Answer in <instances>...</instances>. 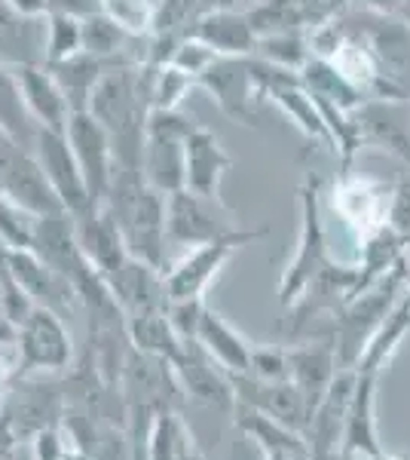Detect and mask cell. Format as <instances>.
<instances>
[{
	"mask_svg": "<svg viewBox=\"0 0 410 460\" xmlns=\"http://www.w3.org/2000/svg\"><path fill=\"white\" fill-rule=\"evenodd\" d=\"M337 372V350H334L331 338L310 341L303 347H288V381L307 396L312 408L322 402Z\"/></svg>",
	"mask_w": 410,
	"mask_h": 460,
	"instance_id": "obj_27",
	"label": "cell"
},
{
	"mask_svg": "<svg viewBox=\"0 0 410 460\" xmlns=\"http://www.w3.org/2000/svg\"><path fill=\"white\" fill-rule=\"evenodd\" d=\"M407 273H410V258L401 255L374 286H368L362 295H355L353 301H346L334 314L331 341H334V350H337L340 368H355L364 347L371 344V338L377 335L383 319L392 314V307L405 295Z\"/></svg>",
	"mask_w": 410,
	"mask_h": 460,
	"instance_id": "obj_2",
	"label": "cell"
},
{
	"mask_svg": "<svg viewBox=\"0 0 410 460\" xmlns=\"http://www.w3.org/2000/svg\"><path fill=\"white\" fill-rule=\"evenodd\" d=\"M196 86H203L212 95L223 117H230V120L240 126H249V129L257 126L260 105L266 99L260 93L257 74H255V56H245V58L218 56L199 74Z\"/></svg>",
	"mask_w": 410,
	"mask_h": 460,
	"instance_id": "obj_8",
	"label": "cell"
},
{
	"mask_svg": "<svg viewBox=\"0 0 410 460\" xmlns=\"http://www.w3.org/2000/svg\"><path fill=\"white\" fill-rule=\"evenodd\" d=\"M240 230L236 212L221 197H205L190 188H181L166 197V236L169 246L193 249L203 243Z\"/></svg>",
	"mask_w": 410,
	"mask_h": 460,
	"instance_id": "obj_7",
	"label": "cell"
},
{
	"mask_svg": "<svg viewBox=\"0 0 410 460\" xmlns=\"http://www.w3.org/2000/svg\"><path fill=\"white\" fill-rule=\"evenodd\" d=\"M74 230H77V243L83 249V255L92 261V267L104 279H110L126 264L129 249H126V240L120 227H117L114 215L104 206L74 218Z\"/></svg>",
	"mask_w": 410,
	"mask_h": 460,
	"instance_id": "obj_24",
	"label": "cell"
},
{
	"mask_svg": "<svg viewBox=\"0 0 410 460\" xmlns=\"http://www.w3.org/2000/svg\"><path fill=\"white\" fill-rule=\"evenodd\" d=\"M0 129L6 132V138H13L22 147H31L34 151L37 129L40 126L34 123V117L25 108L16 68H6V65H0Z\"/></svg>",
	"mask_w": 410,
	"mask_h": 460,
	"instance_id": "obj_34",
	"label": "cell"
},
{
	"mask_svg": "<svg viewBox=\"0 0 410 460\" xmlns=\"http://www.w3.org/2000/svg\"><path fill=\"white\" fill-rule=\"evenodd\" d=\"M110 292H114L120 310L129 316L138 314H153V310H169V288H166V277H162L160 267L141 261V258L129 255L126 264L114 277L108 279Z\"/></svg>",
	"mask_w": 410,
	"mask_h": 460,
	"instance_id": "obj_19",
	"label": "cell"
},
{
	"mask_svg": "<svg viewBox=\"0 0 410 460\" xmlns=\"http://www.w3.org/2000/svg\"><path fill=\"white\" fill-rule=\"evenodd\" d=\"M214 58H218V53H214L208 43H203L199 37H193V34H184L181 40L175 43V49H171L169 65H175V68L188 71L190 77L199 80V74H203L208 65L214 62Z\"/></svg>",
	"mask_w": 410,
	"mask_h": 460,
	"instance_id": "obj_43",
	"label": "cell"
},
{
	"mask_svg": "<svg viewBox=\"0 0 410 460\" xmlns=\"http://www.w3.org/2000/svg\"><path fill=\"white\" fill-rule=\"evenodd\" d=\"M203 13H208V0H156L151 37H184Z\"/></svg>",
	"mask_w": 410,
	"mask_h": 460,
	"instance_id": "obj_38",
	"label": "cell"
},
{
	"mask_svg": "<svg viewBox=\"0 0 410 460\" xmlns=\"http://www.w3.org/2000/svg\"><path fill=\"white\" fill-rule=\"evenodd\" d=\"M0 194L22 206L25 212L37 215V218L65 212L62 199L56 197L34 151L31 147H22L13 138L0 142Z\"/></svg>",
	"mask_w": 410,
	"mask_h": 460,
	"instance_id": "obj_11",
	"label": "cell"
},
{
	"mask_svg": "<svg viewBox=\"0 0 410 460\" xmlns=\"http://www.w3.org/2000/svg\"><path fill=\"white\" fill-rule=\"evenodd\" d=\"M264 236H266V227H257V230L240 227V230H233V234L221 236V240L188 249L175 264H169L166 270H162L169 298L171 301L203 298L205 288L212 286V279L223 270V264H227L240 249L251 246L255 240H264Z\"/></svg>",
	"mask_w": 410,
	"mask_h": 460,
	"instance_id": "obj_6",
	"label": "cell"
},
{
	"mask_svg": "<svg viewBox=\"0 0 410 460\" xmlns=\"http://www.w3.org/2000/svg\"><path fill=\"white\" fill-rule=\"evenodd\" d=\"M346 6H349V0H322V10H325L327 19L337 16V13H343Z\"/></svg>",
	"mask_w": 410,
	"mask_h": 460,
	"instance_id": "obj_53",
	"label": "cell"
},
{
	"mask_svg": "<svg viewBox=\"0 0 410 460\" xmlns=\"http://www.w3.org/2000/svg\"><path fill=\"white\" fill-rule=\"evenodd\" d=\"M31 451L34 460H65V451H68V442H65V429L52 427L43 429L31 439Z\"/></svg>",
	"mask_w": 410,
	"mask_h": 460,
	"instance_id": "obj_46",
	"label": "cell"
},
{
	"mask_svg": "<svg viewBox=\"0 0 410 460\" xmlns=\"http://www.w3.org/2000/svg\"><path fill=\"white\" fill-rule=\"evenodd\" d=\"M297 209H301V230H297L294 258L285 264L279 277V307L291 310L303 298L312 279L327 267V236L322 221V178L307 172L297 188Z\"/></svg>",
	"mask_w": 410,
	"mask_h": 460,
	"instance_id": "obj_3",
	"label": "cell"
},
{
	"mask_svg": "<svg viewBox=\"0 0 410 460\" xmlns=\"http://www.w3.org/2000/svg\"><path fill=\"white\" fill-rule=\"evenodd\" d=\"M34 227H37V215L25 212L22 206L0 194V249H10V252L31 249Z\"/></svg>",
	"mask_w": 410,
	"mask_h": 460,
	"instance_id": "obj_41",
	"label": "cell"
},
{
	"mask_svg": "<svg viewBox=\"0 0 410 460\" xmlns=\"http://www.w3.org/2000/svg\"><path fill=\"white\" fill-rule=\"evenodd\" d=\"M34 157L40 160L52 190H56V197L62 199L65 212H68L71 218H80V215L95 209L92 197H89V188H86V178L80 172L77 157H74L65 132L37 129Z\"/></svg>",
	"mask_w": 410,
	"mask_h": 460,
	"instance_id": "obj_14",
	"label": "cell"
},
{
	"mask_svg": "<svg viewBox=\"0 0 410 460\" xmlns=\"http://www.w3.org/2000/svg\"><path fill=\"white\" fill-rule=\"evenodd\" d=\"M242 0H208V10H240Z\"/></svg>",
	"mask_w": 410,
	"mask_h": 460,
	"instance_id": "obj_55",
	"label": "cell"
},
{
	"mask_svg": "<svg viewBox=\"0 0 410 460\" xmlns=\"http://www.w3.org/2000/svg\"><path fill=\"white\" fill-rule=\"evenodd\" d=\"M0 252H4L13 277H16L22 283V288L31 295V301L37 304V307H49L65 319L80 307L74 286L56 270V267H49L47 261H43L37 252H31V249H19V252L0 249Z\"/></svg>",
	"mask_w": 410,
	"mask_h": 460,
	"instance_id": "obj_17",
	"label": "cell"
},
{
	"mask_svg": "<svg viewBox=\"0 0 410 460\" xmlns=\"http://www.w3.org/2000/svg\"><path fill=\"white\" fill-rule=\"evenodd\" d=\"M230 381H233V393L240 405H251L275 418L279 424L297 429V433H307L312 405L288 377L285 381H260L255 375H230Z\"/></svg>",
	"mask_w": 410,
	"mask_h": 460,
	"instance_id": "obj_16",
	"label": "cell"
},
{
	"mask_svg": "<svg viewBox=\"0 0 410 460\" xmlns=\"http://www.w3.org/2000/svg\"><path fill=\"white\" fill-rule=\"evenodd\" d=\"M43 13L52 16V13H68V16H89V13L99 10V0H40Z\"/></svg>",
	"mask_w": 410,
	"mask_h": 460,
	"instance_id": "obj_49",
	"label": "cell"
},
{
	"mask_svg": "<svg viewBox=\"0 0 410 460\" xmlns=\"http://www.w3.org/2000/svg\"><path fill=\"white\" fill-rule=\"evenodd\" d=\"M196 341L205 347L208 356H214V359L221 362V368H227L230 375H249L255 344H251L245 335H240V329H233L218 310L205 307L203 319H199V329H196Z\"/></svg>",
	"mask_w": 410,
	"mask_h": 460,
	"instance_id": "obj_30",
	"label": "cell"
},
{
	"mask_svg": "<svg viewBox=\"0 0 410 460\" xmlns=\"http://www.w3.org/2000/svg\"><path fill=\"white\" fill-rule=\"evenodd\" d=\"M196 129V120L184 111H151L144 126L141 175L160 194H175L184 188V145Z\"/></svg>",
	"mask_w": 410,
	"mask_h": 460,
	"instance_id": "obj_4",
	"label": "cell"
},
{
	"mask_svg": "<svg viewBox=\"0 0 410 460\" xmlns=\"http://www.w3.org/2000/svg\"><path fill=\"white\" fill-rule=\"evenodd\" d=\"M123 62H135V58H95L89 53H80L68 58V62L47 65V68L56 74L58 86L65 89V95H68V102H71V111H86L89 95L99 86V80L114 68V65H123Z\"/></svg>",
	"mask_w": 410,
	"mask_h": 460,
	"instance_id": "obj_31",
	"label": "cell"
},
{
	"mask_svg": "<svg viewBox=\"0 0 410 460\" xmlns=\"http://www.w3.org/2000/svg\"><path fill=\"white\" fill-rule=\"evenodd\" d=\"M22 442H31L37 433L62 427L65 418V384L49 381L47 375H19L4 399Z\"/></svg>",
	"mask_w": 410,
	"mask_h": 460,
	"instance_id": "obj_12",
	"label": "cell"
},
{
	"mask_svg": "<svg viewBox=\"0 0 410 460\" xmlns=\"http://www.w3.org/2000/svg\"><path fill=\"white\" fill-rule=\"evenodd\" d=\"M101 206L114 215L129 255L166 270V194L151 188L135 169H114V181Z\"/></svg>",
	"mask_w": 410,
	"mask_h": 460,
	"instance_id": "obj_1",
	"label": "cell"
},
{
	"mask_svg": "<svg viewBox=\"0 0 410 460\" xmlns=\"http://www.w3.org/2000/svg\"><path fill=\"white\" fill-rule=\"evenodd\" d=\"M19 375H62L71 368L74 341L58 316L49 307H34L25 323L16 329Z\"/></svg>",
	"mask_w": 410,
	"mask_h": 460,
	"instance_id": "obj_9",
	"label": "cell"
},
{
	"mask_svg": "<svg viewBox=\"0 0 410 460\" xmlns=\"http://www.w3.org/2000/svg\"><path fill=\"white\" fill-rule=\"evenodd\" d=\"M120 396L126 411H181L184 405V387L178 381V372L162 356L141 353L129 344L120 372Z\"/></svg>",
	"mask_w": 410,
	"mask_h": 460,
	"instance_id": "obj_5",
	"label": "cell"
},
{
	"mask_svg": "<svg viewBox=\"0 0 410 460\" xmlns=\"http://www.w3.org/2000/svg\"><path fill=\"white\" fill-rule=\"evenodd\" d=\"M355 390V368H340L337 377L331 381V387L322 396V402L312 408L310 424H307V442L312 457L337 451L343 442V429H346L349 418V402H353Z\"/></svg>",
	"mask_w": 410,
	"mask_h": 460,
	"instance_id": "obj_20",
	"label": "cell"
},
{
	"mask_svg": "<svg viewBox=\"0 0 410 460\" xmlns=\"http://www.w3.org/2000/svg\"><path fill=\"white\" fill-rule=\"evenodd\" d=\"M407 108H410V99H407Z\"/></svg>",
	"mask_w": 410,
	"mask_h": 460,
	"instance_id": "obj_61",
	"label": "cell"
},
{
	"mask_svg": "<svg viewBox=\"0 0 410 460\" xmlns=\"http://www.w3.org/2000/svg\"><path fill=\"white\" fill-rule=\"evenodd\" d=\"M126 335H129V344L135 347V350L162 356V359H169V362H175L184 347V338L175 332L166 310L129 316L126 319Z\"/></svg>",
	"mask_w": 410,
	"mask_h": 460,
	"instance_id": "obj_32",
	"label": "cell"
},
{
	"mask_svg": "<svg viewBox=\"0 0 410 460\" xmlns=\"http://www.w3.org/2000/svg\"><path fill=\"white\" fill-rule=\"evenodd\" d=\"M65 460H95L92 455H86V451L74 448V445L68 442V451H65Z\"/></svg>",
	"mask_w": 410,
	"mask_h": 460,
	"instance_id": "obj_56",
	"label": "cell"
},
{
	"mask_svg": "<svg viewBox=\"0 0 410 460\" xmlns=\"http://www.w3.org/2000/svg\"><path fill=\"white\" fill-rule=\"evenodd\" d=\"M196 86V77H190L188 71L175 68V65H156L153 71V99L151 111H181L188 93Z\"/></svg>",
	"mask_w": 410,
	"mask_h": 460,
	"instance_id": "obj_40",
	"label": "cell"
},
{
	"mask_svg": "<svg viewBox=\"0 0 410 460\" xmlns=\"http://www.w3.org/2000/svg\"><path fill=\"white\" fill-rule=\"evenodd\" d=\"M405 295H407V298H410V273H407V286H405Z\"/></svg>",
	"mask_w": 410,
	"mask_h": 460,
	"instance_id": "obj_59",
	"label": "cell"
},
{
	"mask_svg": "<svg viewBox=\"0 0 410 460\" xmlns=\"http://www.w3.org/2000/svg\"><path fill=\"white\" fill-rule=\"evenodd\" d=\"M19 445H22L19 429H16V424H13V418H10V411L4 408V402H0V460L16 457Z\"/></svg>",
	"mask_w": 410,
	"mask_h": 460,
	"instance_id": "obj_48",
	"label": "cell"
},
{
	"mask_svg": "<svg viewBox=\"0 0 410 460\" xmlns=\"http://www.w3.org/2000/svg\"><path fill=\"white\" fill-rule=\"evenodd\" d=\"M255 58L273 65V68L301 74L303 65L312 58V43L310 34H275V37H260Z\"/></svg>",
	"mask_w": 410,
	"mask_h": 460,
	"instance_id": "obj_35",
	"label": "cell"
},
{
	"mask_svg": "<svg viewBox=\"0 0 410 460\" xmlns=\"http://www.w3.org/2000/svg\"><path fill=\"white\" fill-rule=\"evenodd\" d=\"M34 307H37V304L31 301V295H28L25 288H22L19 279L13 277L10 264H6L4 252H0V310H4L6 319H10V323L19 329Z\"/></svg>",
	"mask_w": 410,
	"mask_h": 460,
	"instance_id": "obj_42",
	"label": "cell"
},
{
	"mask_svg": "<svg viewBox=\"0 0 410 460\" xmlns=\"http://www.w3.org/2000/svg\"><path fill=\"white\" fill-rule=\"evenodd\" d=\"M83 53V19L68 13L47 16V53L43 65H58Z\"/></svg>",
	"mask_w": 410,
	"mask_h": 460,
	"instance_id": "obj_37",
	"label": "cell"
},
{
	"mask_svg": "<svg viewBox=\"0 0 410 460\" xmlns=\"http://www.w3.org/2000/svg\"><path fill=\"white\" fill-rule=\"evenodd\" d=\"M129 40H138V37H129L117 22H110L104 16L101 10L83 16V53L95 58H126L123 53Z\"/></svg>",
	"mask_w": 410,
	"mask_h": 460,
	"instance_id": "obj_36",
	"label": "cell"
},
{
	"mask_svg": "<svg viewBox=\"0 0 410 460\" xmlns=\"http://www.w3.org/2000/svg\"><path fill=\"white\" fill-rule=\"evenodd\" d=\"M410 332V298L401 295V301L392 307V314L383 319V325L377 329V335L371 338V344L364 347L362 359L355 362V372L359 375H374L379 377V372L386 368V362L392 359L395 350L401 347V341Z\"/></svg>",
	"mask_w": 410,
	"mask_h": 460,
	"instance_id": "obj_33",
	"label": "cell"
},
{
	"mask_svg": "<svg viewBox=\"0 0 410 460\" xmlns=\"http://www.w3.org/2000/svg\"><path fill=\"white\" fill-rule=\"evenodd\" d=\"M4 138H6V132H4V129H0V142H4Z\"/></svg>",
	"mask_w": 410,
	"mask_h": 460,
	"instance_id": "obj_60",
	"label": "cell"
},
{
	"mask_svg": "<svg viewBox=\"0 0 410 460\" xmlns=\"http://www.w3.org/2000/svg\"><path fill=\"white\" fill-rule=\"evenodd\" d=\"M355 132H359L362 147H377V151L395 154L410 163V108L407 102H379L368 99L353 114Z\"/></svg>",
	"mask_w": 410,
	"mask_h": 460,
	"instance_id": "obj_18",
	"label": "cell"
},
{
	"mask_svg": "<svg viewBox=\"0 0 410 460\" xmlns=\"http://www.w3.org/2000/svg\"><path fill=\"white\" fill-rule=\"evenodd\" d=\"M242 13L257 40L275 34H310L327 19L322 0H257Z\"/></svg>",
	"mask_w": 410,
	"mask_h": 460,
	"instance_id": "obj_26",
	"label": "cell"
},
{
	"mask_svg": "<svg viewBox=\"0 0 410 460\" xmlns=\"http://www.w3.org/2000/svg\"><path fill=\"white\" fill-rule=\"evenodd\" d=\"M188 34L208 43L218 56L245 58L255 56L257 49V34L251 31L242 10H208L193 22Z\"/></svg>",
	"mask_w": 410,
	"mask_h": 460,
	"instance_id": "obj_29",
	"label": "cell"
},
{
	"mask_svg": "<svg viewBox=\"0 0 410 460\" xmlns=\"http://www.w3.org/2000/svg\"><path fill=\"white\" fill-rule=\"evenodd\" d=\"M398 19H401V22H405V25H410V0H405V6H401Z\"/></svg>",
	"mask_w": 410,
	"mask_h": 460,
	"instance_id": "obj_57",
	"label": "cell"
},
{
	"mask_svg": "<svg viewBox=\"0 0 410 460\" xmlns=\"http://www.w3.org/2000/svg\"><path fill=\"white\" fill-rule=\"evenodd\" d=\"M343 451L359 455L362 460H374L383 455V445L377 436V377L355 372V390L349 402L346 429H343Z\"/></svg>",
	"mask_w": 410,
	"mask_h": 460,
	"instance_id": "obj_28",
	"label": "cell"
},
{
	"mask_svg": "<svg viewBox=\"0 0 410 460\" xmlns=\"http://www.w3.org/2000/svg\"><path fill=\"white\" fill-rule=\"evenodd\" d=\"M99 10L129 37H151L156 0H99Z\"/></svg>",
	"mask_w": 410,
	"mask_h": 460,
	"instance_id": "obj_39",
	"label": "cell"
},
{
	"mask_svg": "<svg viewBox=\"0 0 410 460\" xmlns=\"http://www.w3.org/2000/svg\"><path fill=\"white\" fill-rule=\"evenodd\" d=\"M181 460H208L205 455H203V448L196 445V439H188V445H184V455H181Z\"/></svg>",
	"mask_w": 410,
	"mask_h": 460,
	"instance_id": "obj_52",
	"label": "cell"
},
{
	"mask_svg": "<svg viewBox=\"0 0 410 460\" xmlns=\"http://www.w3.org/2000/svg\"><path fill=\"white\" fill-rule=\"evenodd\" d=\"M19 377V350L16 344H0V402Z\"/></svg>",
	"mask_w": 410,
	"mask_h": 460,
	"instance_id": "obj_47",
	"label": "cell"
},
{
	"mask_svg": "<svg viewBox=\"0 0 410 460\" xmlns=\"http://www.w3.org/2000/svg\"><path fill=\"white\" fill-rule=\"evenodd\" d=\"M171 366L178 372L184 396L193 399V402L221 408V411H233L236 408V393H233V381H230V372L221 368V362L214 356L205 353V347L196 338L184 341L181 356Z\"/></svg>",
	"mask_w": 410,
	"mask_h": 460,
	"instance_id": "obj_15",
	"label": "cell"
},
{
	"mask_svg": "<svg viewBox=\"0 0 410 460\" xmlns=\"http://www.w3.org/2000/svg\"><path fill=\"white\" fill-rule=\"evenodd\" d=\"M249 375L260 381H285L288 377V347H255Z\"/></svg>",
	"mask_w": 410,
	"mask_h": 460,
	"instance_id": "obj_44",
	"label": "cell"
},
{
	"mask_svg": "<svg viewBox=\"0 0 410 460\" xmlns=\"http://www.w3.org/2000/svg\"><path fill=\"white\" fill-rule=\"evenodd\" d=\"M0 344H16V325L0 310Z\"/></svg>",
	"mask_w": 410,
	"mask_h": 460,
	"instance_id": "obj_51",
	"label": "cell"
},
{
	"mask_svg": "<svg viewBox=\"0 0 410 460\" xmlns=\"http://www.w3.org/2000/svg\"><path fill=\"white\" fill-rule=\"evenodd\" d=\"M312 460H362L359 455H349V451H343V448H337V451H327V455H316Z\"/></svg>",
	"mask_w": 410,
	"mask_h": 460,
	"instance_id": "obj_54",
	"label": "cell"
},
{
	"mask_svg": "<svg viewBox=\"0 0 410 460\" xmlns=\"http://www.w3.org/2000/svg\"><path fill=\"white\" fill-rule=\"evenodd\" d=\"M16 77H19L22 99H25V108L34 117V123L40 129H52V132L68 129L74 111L65 89L58 86L56 74L47 65H22V68H16Z\"/></svg>",
	"mask_w": 410,
	"mask_h": 460,
	"instance_id": "obj_22",
	"label": "cell"
},
{
	"mask_svg": "<svg viewBox=\"0 0 410 460\" xmlns=\"http://www.w3.org/2000/svg\"><path fill=\"white\" fill-rule=\"evenodd\" d=\"M230 169H233V157L221 145V138L208 126L196 123L184 145V188L205 197H221V181Z\"/></svg>",
	"mask_w": 410,
	"mask_h": 460,
	"instance_id": "obj_21",
	"label": "cell"
},
{
	"mask_svg": "<svg viewBox=\"0 0 410 460\" xmlns=\"http://www.w3.org/2000/svg\"><path fill=\"white\" fill-rule=\"evenodd\" d=\"M233 418H236L240 433H245L260 448L264 460H312L307 436L285 427V424H279V420L270 418V414L257 411V408H251V405L236 402Z\"/></svg>",
	"mask_w": 410,
	"mask_h": 460,
	"instance_id": "obj_25",
	"label": "cell"
},
{
	"mask_svg": "<svg viewBox=\"0 0 410 460\" xmlns=\"http://www.w3.org/2000/svg\"><path fill=\"white\" fill-rule=\"evenodd\" d=\"M169 319L175 325V332L181 335L184 341L188 338H196V329H199V319L205 314V304L203 298H188V301H169Z\"/></svg>",
	"mask_w": 410,
	"mask_h": 460,
	"instance_id": "obj_45",
	"label": "cell"
},
{
	"mask_svg": "<svg viewBox=\"0 0 410 460\" xmlns=\"http://www.w3.org/2000/svg\"><path fill=\"white\" fill-rule=\"evenodd\" d=\"M47 53V16H25L10 0H0V65H43Z\"/></svg>",
	"mask_w": 410,
	"mask_h": 460,
	"instance_id": "obj_23",
	"label": "cell"
},
{
	"mask_svg": "<svg viewBox=\"0 0 410 460\" xmlns=\"http://www.w3.org/2000/svg\"><path fill=\"white\" fill-rule=\"evenodd\" d=\"M374 460H401V457H392V455H386V451H383V455H377Z\"/></svg>",
	"mask_w": 410,
	"mask_h": 460,
	"instance_id": "obj_58",
	"label": "cell"
},
{
	"mask_svg": "<svg viewBox=\"0 0 410 460\" xmlns=\"http://www.w3.org/2000/svg\"><path fill=\"white\" fill-rule=\"evenodd\" d=\"M353 4L364 13H377V16H398L405 0H353Z\"/></svg>",
	"mask_w": 410,
	"mask_h": 460,
	"instance_id": "obj_50",
	"label": "cell"
},
{
	"mask_svg": "<svg viewBox=\"0 0 410 460\" xmlns=\"http://www.w3.org/2000/svg\"><path fill=\"white\" fill-rule=\"evenodd\" d=\"M65 136H68V145H71L74 157H77V166L86 178L92 206L99 209L104 203V197H108L110 181H114V169H117L110 136L89 111H74Z\"/></svg>",
	"mask_w": 410,
	"mask_h": 460,
	"instance_id": "obj_13",
	"label": "cell"
},
{
	"mask_svg": "<svg viewBox=\"0 0 410 460\" xmlns=\"http://www.w3.org/2000/svg\"><path fill=\"white\" fill-rule=\"evenodd\" d=\"M392 199H395V184L359 175L353 169H343L331 194L337 218L359 236V243L364 236L389 227Z\"/></svg>",
	"mask_w": 410,
	"mask_h": 460,
	"instance_id": "obj_10",
	"label": "cell"
}]
</instances>
